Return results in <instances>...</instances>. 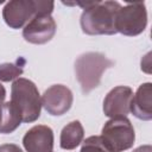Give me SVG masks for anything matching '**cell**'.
I'll return each instance as SVG.
<instances>
[{
	"label": "cell",
	"instance_id": "cell-1",
	"mask_svg": "<svg viewBox=\"0 0 152 152\" xmlns=\"http://www.w3.org/2000/svg\"><path fill=\"white\" fill-rule=\"evenodd\" d=\"M83 7L80 24L86 34L112 36L118 33L115 30V18L121 5L118 1H93L78 2Z\"/></svg>",
	"mask_w": 152,
	"mask_h": 152
},
{
	"label": "cell",
	"instance_id": "cell-2",
	"mask_svg": "<svg viewBox=\"0 0 152 152\" xmlns=\"http://www.w3.org/2000/svg\"><path fill=\"white\" fill-rule=\"evenodd\" d=\"M114 62L101 52L89 51L82 53L75 61V75L83 94H89L99 87L103 72L112 68Z\"/></svg>",
	"mask_w": 152,
	"mask_h": 152
},
{
	"label": "cell",
	"instance_id": "cell-3",
	"mask_svg": "<svg viewBox=\"0 0 152 152\" xmlns=\"http://www.w3.org/2000/svg\"><path fill=\"white\" fill-rule=\"evenodd\" d=\"M11 102L18 108L23 122H34L42 112V99L36 84L24 77L11 86Z\"/></svg>",
	"mask_w": 152,
	"mask_h": 152
},
{
	"label": "cell",
	"instance_id": "cell-4",
	"mask_svg": "<svg viewBox=\"0 0 152 152\" xmlns=\"http://www.w3.org/2000/svg\"><path fill=\"white\" fill-rule=\"evenodd\" d=\"M53 1L44 0H12L2 8V18L11 28H21L38 14L51 15Z\"/></svg>",
	"mask_w": 152,
	"mask_h": 152
},
{
	"label": "cell",
	"instance_id": "cell-5",
	"mask_svg": "<svg viewBox=\"0 0 152 152\" xmlns=\"http://www.w3.org/2000/svg\"><path fill=\"white\" fill-rule=\"evenodd\" d=\"M100 137L112 152H124L129 150L135 140L133 125L127 116L113 118L108 120L103 125Z\"/></svg>",
	"mask_w": 152,
	"mask_h": 152
},
{
	"label": "cell",
	"instance_id": "cell-6",
	"mask_svg": "<svg viewBox=\"0 0 152 152\" xmlns=\"http://www.w3.org/2000/svg\"><path fill=\"white\" fill-rule=\"evenodd\" d=\"M147 26V11L145 2H132L121 6L115 18V30L124 36L134 37L145 31Z\"/></svg>",
	"mask_w": 152,
	"mask_h": 152
},
{
	"label": "cell",
	"instance_id": "cell-7",
	"mask_svg": "<svg viewBox=\"0 0 152 152\" xmlns=\"http://www.w3.org/2000/svg\"><path fill=\"white\" fill-rule=\"evenodd\" d=\"M56 21L49 14H38L32 18L23 30V37L31 44H45L50 42L56 33Z\"/></svg>",
	"mask_w": 152,
	"mask_h": 152
},
{
	"label": "cell",
	"instance_id": "cell-8",
	"mask_svg": "<svg viewBox=\"0 0 152 152\" xmlns=\"http://www.w3.org/2000/svg\"><path fill=\"white\" fill-rule=\"evenodd\" d=\"M42 106L51 115L65 114L72 104L74 95L71 90L63 84H53L49 87L42 95Z\"/></svg>",
	"mask_w": 152,
	"mask_h": 152
},
{
	"label": "cell",
	"instance_id": "cell-9",
	"mask_svg": "<svg viewBox=\"0 0 152 152\" xmlns=\"http://www.w3.org/2000/svg\"><path fill=\"white\" fill-rule=\"evenodd\" d=\"M133 97L132 88L127 86H118L113 88L103 100V113L106 116L120 118L127 116L131 112V101Z\"/></svg>",
	"mask_w": 152,
	"mask_h": 152
},
{
	"label": "cell",
	"instance_id": "cell-10",
	"mask_svg": "<svg viewBox=\"0 0 152 152\" xmlns=\"http://www.w3.org/2000/svg\"><path fill=\"white\" fill-rule=\"evenodd\" d=\"M23 145L27 152H52L53 131L46 125H36L25 133Z\"/></svg>",
	"mask_w": 152,
	"mask_h": 152
},
{
	"label": "cell",
	"instance_id": "cell-11",
	"mask_svg": "<svg viewBox=\"0 0 152 152\" xmlns=\"http://www.w3.org/2000/svg\"><path fill=\"white\" fill-rule=\"evenodd\" d=\"M132 114L144 121L152 119V83L146 82L139 86L131 101Z\"/></svg>",
	"mask_w": 152,
	"mask_h": 152
},
{
	"label": "cell",
	"instance_id": "cell-12",
	"mask_svg": "<svg viewBox=\"0 0 152 152\" xmlns=\"http://www.w3.org/2000/svg\"><path fill=\"white\" fill-rule=\"evenodd\" d=\"M84 138V129L82 124L78 120H74L69 124H66L59 138V146L63 150H75Z\"/></svg>",
	"mask_w": 152,
	"mask_h": 152
},
{
	"label": "cell",
	"instance_id": "cell-13",
	"mask_svg": "<svg viewBox=\"0 0 152 152\" xmlns=\"http://www.w3.org/2000/svg\"><path fill=\"white\" fill-rule=\"evenodd\" d=\"M21 116L18 108L11 102H5L1 107V124L0 133L8 134L14 132L21 124Z\"/></svg>",
	"mask_w": 152,
	"mask_h": 152
},
{
	"label": "cell",
	"instance_id": "cell-14",
	"mask_svg": "<svg viewBox=\"0 0 152 152\" xmlns=\"http://www.w3.org/2000/svg\"><path fill=\"white\" fill-rule=\"evenodd\" d=\"M26 64V59L24 57H19L15 62L12 63H1L0 64V81L10 82L19 78L24 72V66Z\"/></svg>",
	"mask_w": 152,
	"mask_h": 152
},
{
	"label": "cell",
	"instance_id": "cell-15",
	"mask_svg": "<svg viewBox=\"0 0 152 152\" xmlns=\"http://www.w3.org/2000/svg\"><path fill=\"white\" fill-rule=\"evenodd\" d=\"M80 152H112L100 135H91L82 142Z\"/></svg>",
	"mask_w": 152,
	"mask_h": 152
},
{
	"label": "cell",
	"instance_id": "cell-16",
	"mask_svg": "<svg viewBox=\"0 0 152 152\" xmlns=\"http://www.w3.org/2000/svg\"><path fill=\"white\" fill-rule=\"evenodd\" d=\"M0 152H23V150L15 144H2L0 145Z\"/></svg>",
	"mask_w": 152,
	"mask_h": 152
},
{
	"label": "cell",
	"instance_id": "cell-17",
	"mask_svg": "<svg viewBox=\"0 0 152 152\" xmlns=\"http://www.w3.org/2000/svg\"><path fill=\"white\" fill-rule=\"evenodd\" d=\"M5 99H6V89H5V87L0 83V108H1L2 104L5 103Z\"/></svg>",
	"mask_w": 152,
	"mask_h": 152
},
{
	"label": "cell",
	"instance_id": "cell-18",
	"mask_svg": "<svg viewBox=\"0 0 152 152\" xmlns=\"http://www.w3.org/2000/svg\"><path fill=\"white\" fill-rule=\"evenodd\" d=\"M133 152H152V147L151 145H142V146L137 147Z\"/></svg>",
	"mask_w": 152,
	"mask_h": 152
},
{
	"label": "cell",
	"instance_id": "cell-19",
	"mask_svg": "<svg viewBox=\"0 0 152 152\" xmlns=\"http://www.w3.org/2000/svg\"><path fill=\"white\" fill-rule=\"evenodd\" d=\"M0 124H1V108H0Z\"/></svg>",
	"mask_w": 152,
	"mask_h": 152
}]
</instances>
